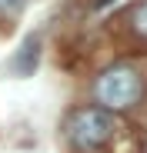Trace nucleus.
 Returning <instances> with one entry per match:
<instances>
[{
  "mask_svg": "<svg viewBox=\"0 0 147 153\" xmlns=\"http://www.w3.org/2000/svg\"><path fill=\"white\" fill-rule=\"evenodd\" d=\"M94 93L104 103V110H127L144 97V80H140V73L134 67L117 63V67H110V70H104L97 76Z\"/></svg>",
  "mask_w": 147,
  "mask_h": 153,
  "instance_id": "obj_1",
  "label": "nucleus"
},
{
  "mask_svg": "<svg viewBox=\"0 0 147 153\" xmlns=\"http://www.w3.org/2000/svg\"><path fill=\"white\" fill-rule=\"evenodd\" d=\"M117 130V123L110 117V110L104 107H84L67 120V140L77 150H97L104 146Z\"/></svg>",
  "mask_w": 147,
  "mask_h": 153,
  "instance_id": "obj_2",
  "label": "nucleus"
},
{
  "mask_svg": "<svg viewBox=\"0 0 147 153\" xmlns=\"http://www.w3.org/2000/svg\"><path fill=\"white\" fill-rule=\"evenodd\" d=\"M130 23H134V33H137L140 40H147V0L134 7V13H130Z\"/></svg>",
  "mask_w": 147,
  "mask_h": 153,
  "instance_id": "obj_3",
  "label": "nucleus"
},
{
  "mask_svg": "<svg viewBox=\"0 0 147 153\" xmlns=\"http://www.w3.org/2000/svg\"><path fill=\"white\" fill-rule=\"evenodd\" d=\"M7 4H10V7H17L20 0H0V7H7Z\"/></svg>",
  "mask_w": 147,
  "mask_h": 153,
  "instance_id": "obj_4",
  "label": "nucleus"
}]
</instances>
